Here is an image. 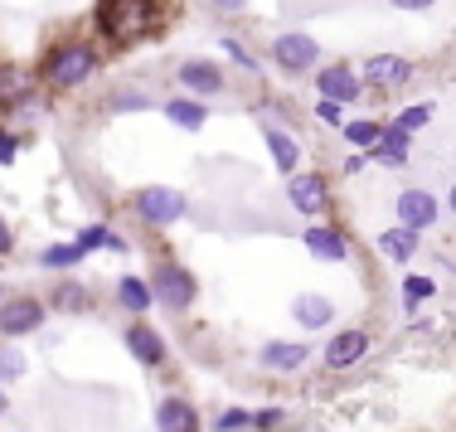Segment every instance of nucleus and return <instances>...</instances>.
Instances as JSON below:
<instances>
[{
    "instance_id": "27",
    "label": "nucleus",
    "mask_w": 456,
    "mask_h": 432,
    "mask_svg": "<svg viewBox=\"0 0 456 432\" xmlns=\"http://www.w3.org/2000/svg\"><path fill=\"white\" fill-rule=\"evenodd\" d=\"M432 117H437V102H408L403 112H394L388 122H394V126H403V132H412V136H418L422 126H432Z\"/></svg>"
},
{
    "instance_id": "41",
    "label": "nucleus",
    "mask_w": 456,
    "mask_h": 432,
    "mask_svg": "<svg viewBox=\"0 0 456 432\" xmlns=\"http://www.w3.org/2000/svg\"><path fill=\"white\" fill-rule=\"evenodd\" d=\"M10 413V398H5V384H0V418Z\"/></svg>"
},
{
    "instance_id": "15",
    "label": "nucleus",
    "mask_w": 456,
    "mask_h": 432,
    "mask_svg": "<svg viewBox=\"0 0 456 432\" xmlns=\"http://www.w3.org/2000/svg\"><path fill=\"white\" fill-rule=\"evenodd\" d=\"M369 166H384V170H403L408 156H412V132H403V126L384 122V132H379V142L364 151Z\"/></svg>"
},
{
    "instance_id": "25",
    "label": "nucleus",
    "mask_w": 456,
    "mask_h": 432,
    "mask_svg": "<svg viewBox=\"0 0 456 432\" xmlns=\"http://www.w3.org/2000/svg\"><path fill=\"white\" fill-rule=\"evenodd\" d=\"M379 132H384V122H374V117H345V126H340L345 146H354V151H369L379 142Z\"/></svg>"
},
{
    "instance_id": "13",
    "label": "nucleus",
    "mask_w": 456,
    "mask_h": 432,
    "mask_svg": "<svg viewBox=\"0 0 456 432\" xmlns=\"http://www.w3.org/2000/svg\"><path fill=\"white\" fill-rule=\"evenodd\" d=\"M301 243H306V253L321 257V263H350V253H354L340 224H306V229H301Z\"/></svg>"
},
{
    "instance_id": "31",
    "label": "nucleus",
    "mask_w": 456,
    "mask_h": 432,
    "mask_svg": "<svg viewBox=\"0 0 456 432\" xmlns=\"http://www.w3.org/2000/svg\"><path fill=\"white\" fill-rule=\"evenodd\" d=\"M224 53H228V59H233V63H238V69H243V73H248V78H257V73H263V63H257V53L248 49V45H243V39H238V35H224Z\"/></svg>"
},
{
    "instance_id": "17",
    "label": "nucleus",
    "mask_w": 456,
    "mask_h": 432,
    "mask_svg": "<svg viewBox=\"0 0 456 432\" xmlns=\"http://www.w3.org/2000/svg\"><path fill=\"white\" fill-rule=\"evenodd\" d=\"M156 432H204L200 408H194L190 398H180V394H166L156 403Z\"/></svg>"
},
{
    "instance_id": "37",
    "label": "nucleus",
    "mask_w": 456,
    "mask_h": 432,
    "mask_svg": "<svg viewBox=\"0 0 456 432\" xmlns=\"http://www.w3.org/2000/svg\"><path fill=\"white\" fill-rule=\"evenodd\" d=\"M15 146H20V136L0 122V166H10V160H15Z\"/></svg>"
},
{
    "instance_id": "40",
    "label": "nucleus",
    "mask_w": 456,
    "mask_h": 432,
    "mask_svg": "<svg viewBox=\"0 0 456 432\" xmlns=\"http://www.w3.org/2000/svg\"><path fill=\"white\" fill-rule=\"evenodd\" d=\"M364 166H369V156H364V151H350V156H345V175H360Z\"/></svg>"
},
{
    "instance_id": "21",
    "label": "nucleus",
    "mask_w": 456,
    "mask_h": 432,
    "mask_svg": "<svg viewBox=\"0 0 456 432\" xmlns=\"http://www.w3.org/2000/svg\"><path fill=\"white\" fill-rule=\"evenodd\" d=\"M291 316H297V326H306V330H325L335 321V301L321 297V291H306V297L291 301Z\"/></svg>"
},
{
    "instance_id": "6",
    "label": "nucleus",
    "mask_w": 456,
    "mask_h": 432,
    "mask_svg": "<svg viewBox=\"0 0 456 432\" xmlns=\"http://www.w3.org/2000/svg\"><path fill=\"white\" fill-rule=\"evenodd\" d=\"M146 282H151V297H156V306H166V311H190L194 297H200V282H194V273H190V267H180V263H156Z\"/></svg>"
},
{
    "instance_id": "4",
    "label": "nucleus",
    "mask_w": 456,
    "mask_h": 432,
    "mask_svg": "<svg viewBox=\"0 0 456 432\" xmlns=\"http://www.w3.org/2000/svg\"><path fill=\"white\" fill-rule=\"evenodd\" d=\"M360 78H364V93H374V97H398L403 88H412V83H418V63H412L408 53L379 49V53H369V59L360 63Z\"/></svg>"
},
{
    "instance_id": "23",
    "label": "nucleus",
    "mask_w": 456,
    "mask_h": 432,
    "mask_svg": "<svg viewBox=\"0 0 456 432\" xmlns=\"http://www.w3.org/2000/svg\"><path fill=\"white\" fill-rule=\"evenodd\" d=\"M117 306L132 311V316H146V311L156 306V297H151V282H146V277H136V273L117 277Z\"/></svg>"
},
{
    "instance_id": "28",
    "label": "nucleus",
    "mask_w": 456,
    "mask_h": 432,
    "mask_svg": "<svg viewBox=\"0 0 456 432\" xmlns=\"http://www.w3.org/2000/svg\"><path fill=\"white\" fill-rule=\"evenodd\" d=\"M25 370H29L25 350H20L15 340H0V384H15V379H25Z\"/></svg>"
},
{
    "instance_id": "19",
    "label": "nucleus",
    "mask_w": 456,
    "mask_h": 432,
    "mask_svg": "<svg viewBox=\"0 0 456 432\" xmlns=\"http://www.w3.org/2000/svg\"><path fill=\"white\" fill-rule=\"evenodd\" d=\"M306 360H311V345L306 340H267L263 350H257V364L273 370V374H291V370H301Z\"/></svg>"
},
{
    "instance_id": "10",
    "label": "nucleus",
    "mask_w": 456,
    "mask_h": 432,
    "mask_svg": "<svg viewBox=\"0 0 456 432\" xmlns=\"http://www.w3.org/2000/svg\"><path fill=\"white\" fill-rule=\"evenodd\" d=\"M45 321H49V306L39 297H5L0 301V340L35 336Z\"/></svg>"
},
{
    "instance_id": "5",
    "label": "nucleus",
    "mask_w": 456,
    "mask_h": 432,
    "mask_svg": "<svg viewBox=\"0 0 456 432\" xmlns=\"http://www.w3.org/2000/svg\"><path fill=\"white\" fill-rule=\"evenodd\" d=\"M132 209L146 229H170V224H180L184 214H190V200L170 185H141L132 194Z\"/></svg>"
},
{
    "instance_id": "7",
    "label": "nucleus",
    "mask_w": 456,
    "mask_h": 432,
    "mask_svg": "<svg viewBox=\"0 0 456 432\" xmlns=\"http://www.w3.org/2000/svg\"><path fill=\"white\" fill-rule=\"evenodd\" d=\"M330 180L321 175V170H291L287 175V204L301 214V219H321V214H330Z\"/></svg>"
},
{
    "instance_id": "36",
    "label": "nucleus",
    "mask_w": 456,
    "mask_h": 432,
    "mask_svg": "<svg viewBox=\"0 0 456 432\" xmlns=\"http://www.w3.org/2000/svg\"><path fill=\"white\" fill-rule=\"evenodd\" d=\"M204 5H209L219 20H243L248 10H253V0H204Z\"/></svg>"
},
{
    "instance_id": "26",
    "label": "nucleus",
    "mask_w": 456,
    "mask_h": 432,
    "mask_svg": "<svg viewBox=\"0 0 456 432\" xmlns=\"http://www.w3.org/2000/svg\"><path fill=\"white\" fill-rule=\"evenodd\" d=\"M78 243L88 248V253H97V248H102V253H126V239H122V233H112L107 224H83Z\"/></svg>"
},
{
    "instance_id": "18",
    "label": "nucleus",
    "mask_w": 456,
    "mask_h": 432,
    "mask_svg": "<svg viewBox=\"0 0 456 432\" xmlns=\"http://www.w3.org/2000/svg\"><path fill=\"white\" fill-rule=\"evenodd\" d=\"M160 112H166L170 126H180V132H200L204 122H209V97H194V93H175L160 102Z\"/></svg>"
},
{
    "instance_id": "32",
    "label": "nucleus",
    "mask_w": 456,
    "mask_h": 432,
    "mask_svg": "<svg viewBox=\"0 0 456 432\" xmlns=\"http://www.w3.org/2000/svg\"><path fill=\"white\" fill-rule=\"evenodd\" d=\"M53 306L59 311H88V287L83 282H59L53 287Z\"/></svg>"
},
{
    "instance_id": "1",
    "label": "nucleus",
    "mask_w": 456,
    "mask_h": 432,
    "mask_svg": "<svg viewBox=\"0 0 456 432\" xmlns=\"http://www.w3.org/2000/svg\"><path fill=\"white\" fill-rule=\"evenodd\" d=\"M166 29V0H93V39L122 53Z\"/></svg>"
},
{
    "instance_id": "11",
    "label": "nucleus",
    "mask_w": 456,
    "mask_h": 432,
    "mask_svg": "<svg viewBox=\"0 0 456 432\" xmlns=\"http://www.w3.org/2000/svg\"><path fill=\"white\" fill-rule=\"evenodd\" d=\"M369 345H374V336H369L364 326H345V330H335V336L325 340V355H321V360H325V370H335V374H340V370H354V364L369 355Z\"/></svg>"
},
{
    "instance_id": "43",
    "label": "nucleus",
    "mask_w": 456,
    "mask_h": 432,
    "mask_svg": "<svg viewBox=\"0 0 456 432\" xmlns=\"http://www.w3.org/2000/svg\"><path fill=\"white\" fill-rule=\"evenodd\" d=\"M0 301H5V287H0Z\"/></svg>"
},
{
    "instance_id": "30",
    "label": "nucleus",
    "mask_w": 456,
    "mask_h": 432,
    "mask_svg": "<svg viewBox=\"0 0 456 432\" xmlns=\"http://www.w3.org/2000/svg\"><path fill=\"white\" fill-rule=\"evenodd\" d=\"M432 297H437V282H432V277H418V273L403 277V306L408 311H418L422 301H432Z\"/></svg>"
},
{
    "instance_id": "39",
    "label": "nucleus",
    "mask_w": 456,
    "mask_h": 432,
    "mask_svg": "<svg viewBox=\"0 0 456 432\" xmlns=\"http://www.w3.org/2000/svg\"><path fill=\"white\" fill-rule=\"evenodd\" d=\"M15 253V229H10V219L0 214V257H10Z\"/></svg>"
},
{
    "instance_id": "29",
    "label": "nucleus",
    "mask_w": 456,
    "mask_h": 432,
    "mask_svg": "<svg viewBox=\"0 0 456 432\" xmlns=\"http://www.w3.org/2000/svg\"><path fill=\"white\" fill-rule=\"evenodd\" d=\"M102 107H107V112H146L151 93H141V88H112Z\"/></svg>"
},
{
    "instance_id": "9",
    "label": "nucleus",
    "mask_w": 456,
    "mask_h": 432,
    "mask_svg": "<svg viewBox=\"0 0 456 432\" xmlns=\"http://www.w3.org/2000/svg\"><path fill=\"white\" fill-rule=\"evenodd\" d=\"M394 219L408 224L412 233H428L442 224V200L422 185H408V190H398V200H394Z\"/></svg>"
},
{
    "instance_id": "16",
    "label": "nucleus",
    "mask_w": 456,
    "mask_h": 432,
    "mask_svg": "<svg viewBox=\"0 0 456 432\" xmlns=\"http://www.w3.org/2000/svg\"><path fill=\"white\" fill-rule=\"evenodd\" d=\"M39 93V73L20 63H0V112H20Z\"/></svg>"
},
{
    "instance_id": "20",
    "label": "nucleus",
    "mask_w": 456,
    "mask_h": 432,
    "mask_svg": "<svg viewBox=\"0 0 456 432\" xmlns=\"http://www.w3.org/2000/svg\"><path fill=\"white\" fill-rule=\"evenodd\" d=\"M263 142H267V156H273V166L281 170V175L301 170V142L287 132V126H277V122H267V117H263Z\"/></svg>"
},
{
    "instance_id": "33",
    "label": "nucleus",
    "mask_w": 456,
    "mask_h": 432,
    "mask_svg": "<svg viewBox=\"0 0 456 432\" xmlns=\"http://www.w3.org/2000/svg\"><path fill=\"white\" fill-rule=\"evenodd\" d=\"M253 428V413L248 408H238V403H228L219 418H214V432H248Z\"/></svg>"
},
{
    "instance_id": "38",
    "label": "nucleus",
    "mask_w": 456,
    "mask_h": 432,
    "mask_svg": "<svg viewBox=\"0 0 456 432\" xmlns=\"http://www.w3.org/2000/svg\"><path fill=\"white\" fill-rule=\"evenodd\" d=\"M388 5L403 10V15H428V10L437 5V0H388Z\"/></svg>"
},
{
    "instance_id": "22",
    "label": "nucleus",
    "mask_w": 456,
    "mask_h": 432,
    "mask_svg": "<svg viewBox=\"0 0 456 432\" xmlns=\"http://www.w3.org/2000/svg\"><path fill=\"white\" fill-rule=\"evenodd\" d=\"M418 239H422V233H412L408 224H388V229L379 233V253H384L388 263H412V253H418Z\"/></svg>"
},
{
    "instance_id": "3",
    "label": "nucleus",
    "mask_w": 456,
    "mask_h": 432,
    "mask_svg": "<svg viewBox=\"0 0 456 432\" xmlns=\"http://www.w3.org/2000/svg\"><path fill=\"white\" fill-rule=\"evenodd\" d=\"M267 59L287 78H306V73H316L325 63V53H321V39L306 35V29H277L273 45H267Z\"/></svg>"
},
{
    "instance_id": "44",
    "label": "nucleus",
    "mask_w": 456,
    "mask_h": 432,
    "mask_svg": "<svg viewBox=\"0 0 456 432\" xmlns=\"http://www.w3.org/2000/svg\"><path fill=\"white\" fill-rule=\"evenodd\" d=\"M452 267H456V263H452Z\"/></svg>"
},
{
    "instance_id": "24",
    "label": "nucleus",
    "mask_w": 456,
    "mask_h": 432,
    "mask_svg": "<svg viewBox=\"0 0 456 432\" xmlns=\"http://www.w3.org/2000/svg\"><path fill=\"white\" fill-rule=\"evenodd\" d=\"M78 263H88V248H83L78 239H73V243H49V248H39V267H45V273H73Z\"/></svg>"
},
{
    "instance_id": "2",
    "label": "nucleus",
    "mask_w": 456,
    "mask_h": 432,
    "mask_svg": "<svg viewBox=\"0 0 456 432\" xmlns=\"http://www.w3.org/2000/svg\"><path fill=\"white\" fill-rule=\"evenodd\" d=\"M102 63H107V49L93 35H63L39 53L35 73L45 93H83L102 73Z\"/></svg>"
},
{
    "instance_id": "8",
    "label": "nucleus",
    "mask_w": 456,
    "mask_h": 432,
    "mask_svg": "<svg viewBox=\"0 0 456 432\" xmlns=\"http://www.w3.org/2000/svg\"><path fill=\"white\" fill-rule=\"evenodd\" d=\"M311 83H316V97H335V102H345V107H354V102L364 97L360 63H345V59L321 63V69L311 73Z\"/></svg>"
},
{
    "instance_id": "12",
    "label": "nucleus",
    "mask_w": 456,
    "mask_h": 432,
    "mask_svg": "<svg viewBox=\"0 0 456 432\" xmlns=\"http://www.w3.org/2000/svg\"><path fill=\"white\" fill-rule=\"evenodd\" d=\"M175 78H180V93H194V97H219L228 88V73L214 59H184Z\"/></svg>"
},
{
    "instance_id": "14",
    "label": "nucleus",
    "mask_w": 456,
    "mask_h": 432,
    "mask_svg": "<svg viewBox=\"0 0 456 432\" xmlns=\"http://www.w3.org/2000/svg\"><path fill=\"white\" fill-rule=\"evenodd\" d=\"M126 355L141 364V370H160V364L170 360V350H166V336H160L156 326H146V321H132L126 326Z\"/></svg>"
},
{
    "instance_id": "42",
    "label": "nucleus",
    "mask_w": 456,
    "mask_h": 432,
    "mask_svg": "<svg viewBox=\"0 0 456 432\" xmlns=\"http://www.w3.org/2000/svg\"><path fill=\"white\" fill-rule=\"evenodd\" d=\"M447 209L456 214V180H452V190H447Z\"/></svg>"
},
{
    "instance_id": "34",
    "label": "nucleus",
    "mask_w": 456,
    "mask_h": 432,
    "mask_svg": "<svg viewBox=\"0 0 456 432\" xmlns=\"http://www.w3.org/2000/svg\"><path fill=\"white\" fill-rule=\"evenodd\" d=\"M311 117H316L321 126H335V132H340V126H345V102H335V97H316Z\"/></svg>"
},
{
    "instance_id": "35",
    "label": "nucleus",
    "mask_w": 456,
    "mask_h": 432,
    "mask_svg": "<svg viewBox=\"0 0 456 432\" xmlns=\"http://www.w3.org/2000/svg\"><path fill=\"white\" fill-rule=\"evenodd\" d=\"M281 423H287V408H281V403L257 408V413H253V432H277Z\"/></svg>"
}]
</instances>
